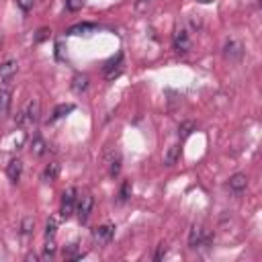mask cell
Here are the masks:
<instances>
[{
  "label": "cell",
  "mask_w": 262,
  "mask_h": 262,
  "mask_svg": "<svg viewBox=\"0 0 262 262\" xmlns=\"http://www.w3.org/2000/svg\"><path fill=\"white\" fill-rule=\"evenodd\" d=\"M119 197H121V201H127V199L131 197V182H129V180H125V182L121 184Z\"/></svg>",
  "instance_id": "cell-24"
},
{
  "label": "cell",
  "mask_w": 262,
  "mask_h": 262,
  "mask_svg": "<svg viewBox=\"0 0 262 262\" xmlns=\"http://www.w3.org/2000/svg\"><path fill=\"white\" fill-rule=\"evenodd\" d=\"M17 70H18V64L15 60H6L4 64H0V78L2 80L13 78V76L17 74Z\"/></svg>",
  "instance_id": "cell-10"
},
{
  "label": "cell",
  "mask_w": 262,
  "mask_h": 262,
  "mask_svg": "<svg viewBox=\"0 0 262 262\" xmlns=\"http://www.w3.org/2000/svg\"><path fill=\"white\" fill-rule=\"evenodd\" d=\"M72 88H74V92L86 90V88H88V76H86V74H76L74 80H72Z\"/></svg>",
  "instance_id": "cell-16"
},
{
  "label": "cell",
  "mask_w": 262,
  "mask_h": 262,
  "mask_svg": "<svg viewBox=\"0 0 262 262\" xmlns=\"http://www.w3.org/2000/svg\"><path fill=\"white\" fill-rule=\"evenodd\" d=\"M178 156H180V148L174 143L166 150V154H164V164H166V166H174V164L178 162Z\"/></svg>",
  "instance_id": "cell-13"
},
{
  "label": "cell",
  "mask_w": 262,
  "mask_h": 262,
  "mask_svg": "<svg viewBox=\"0 0 262 262\" xmlns=\"http://www.w3.org/2000/svg\"><path fill=\"white\" fill-rule=\"evenodd\" d=\"M82 4H84V0H66V8H68V11H70V13L80 11Z\"/></svg>",
  "instance_id": "cell-25"
},
{
  "label": "cell",
  "mask_w": 262,
  "mask_h": 262,
  "mask_svg": "<svg viewBox=\"0 0 262 262\" xmlns=\"http://www.w3.org/2000/svg\"><path fill=\"white\" fill-rule=\"evenodd\" d=\"M47 33H50V31H47V29H41V31H39V35H37V41H43L45 37H47Z\"/></svg>",
  "instance_id": "cell-29"
},
{
  "label": "cell",
  "mask_w": 262,
  "mask_h": 262,
  "mask_svg": "<svg viewBox=\"0 0 262 262\" xmlns=\"http://www.w3.org/2000/svg\"><path fill=\"white\" fill-rule=\"evenodd\" d=\"M172 43H174V50H176L178 53H187L191 50V37L184 29H176V31H174Z\"/></svg>",
  "instance_id": "cell-6"
},
{
  "label": "cell",
  "mask_w": 262,
  "mask_h": 262,
  "mask_svg": "<svg viewBox=\"0 0 262 262\" xmlns=\"http://www.w3.org/2000/svg\"><path fill=\"white\" fill-rule=\"evenodd\" d=\"M121 70H123V55L119 53L117 57H115V60L106 62V66H105V76H106V80L117 78V76L121 74Z\"/></svg>",
  "instance_id": "cell-7"
},
{
  "label": "cell",
  "mask_w": 262,
  "mask_h": 262,
  "mask_svg": "<svg viewBox=\"0 0 262 262\" xmlns=\"http://www.w3.org/2000/svg\"><path fill=\"white\" fill-rule=\"evenodd\" d=\"M96 25L94 23H80V25H74L68 29V33L70 35H82V33H88V31H94Z\"/></svg>",
  "instance_id": "cell-17"
},
{
  "label": "cell",
  "mask_w": 262,
  "mask_h": 262,
  "mask_svg": "<svg viewBox=\"0 0 262 262\" xmlns=\"http://www.w3.org/2000/svg\"><path fill=\"white\" fill-rule=\"evenodd\" d=\"M55 231H57V217H52L45 226V238H55Z\"/></svg>",
  "instance_id": "cell-23"
},
{
  "label": "cell",
  "mask_w": 262,
  "mask_h": 262,
  "mask_svg": "<svg viewBox=\"0 0 262 262\" xmlns=\"http://www.w3.org/2000/svg\"><path fill=\"white\" fill-rule=\"evenodd\" d=\"M33 4H35V0H17V6L21 8L23 13H29V11H31Z\"/></svg>",
  "instance_id": "cell-26"
},
{
  "label": "cell",
  "mask_w": 262,
  "mask_h": 262,
  "mask_svg": "<svg viewBox=\"0 0 262 262\" xmlns=\"http://www.w3.org/2000/svg\"><path fill=\"white\" fill-rule=\"evenodd\" d=\"M164 254H166V248L160 246V248H158V252H156V260H162V256H164Z\"/></svg>",
  "instance_id": "cell-28"
},
{
  "label": "cell",
  "mask_w": 262,
  "mask_h": 262,
  "mask_svg": "<svg viewBox=\"0 0 262 262\" xmlns=\"http://www.w3.org/2000/svg\"><path fill=\"white\" fill-rule=\"evenodd\" d=\"M57 176H60V164L57 162L47 164L45 170H43V180L45 182H53V180H57Z\"/></svg>",
  "instance_id": "cell-12"
},
{
  "label": "cell",
  "mask_w": 262,
  "mask_h": 262,
  "mask_svg": "<svg viewBox=\"0 0 262 262\" xmlns=\"http://www.w3.org/2000/svg\"><path fill=\"white\" fill-rule=\"evenodd\" d=\"M203 238H205V229H203L201 226H192L191 227V234H189V246L191 248H199Z\"/></svg>",
  "instance_id": "cell-8"
},
{
  "label": "cell",
  "mask_w": 262,
  "mask_h": 262,
  "mask_svg": "<svg viewBox=\"0 0 262 262\" xmlns=\"http://www.w3.org/2000/svg\"><path fill=\"white\" fill-rule=\"evenodd\" d=\"M76 211V189H68L62 197V217H72Z\"/></svg>",
  "instance_id": "cell-5"
},
{
  "label": "cell",
  "mask_w": 262,
  "mask_h": 262,
  "mask_svg": "<svg viewBox=\"0 0 262 262\" xmlns=\"http://www.w3.org/2000/svg\"><path fill=\"white\" fill-rule=\"evenodd\" d=\"M64 256H66L68 260H80L84 254L80 252V244H78V242H72V244L64 250Z\"/></svg>",
  "instance_id": "cell-15"
},
{
  "label": "cell",
  "mask_w": 262,
  "mask_h": 262,
  "mask_svg": "<svg viewBox=\"0 0 262 262\" xmlns=\"http://www.w3.org/2000/svg\"><path fill=\"white\" fill-rule=\"evenodd\" d=\"M191 129H192V123H187V125H184V127H182V138H187V135L191 133Z\"/></svg>",
  "instance_id": "cell-27"
},
{
  "label": "cell",
  "mask_w": 262,
  "mask_h": 262,
  "mask_svg": "<svg viewBox=\"0 0 262 262\" xmlns=\"http://www.w3.org/2000/svg\"><path fill=\"white\" fill-rule=\"evenodd\" d=\"M55 254V240L53 238H45V252H43V260H50Z\"/></svg>",
  "instance_id": "cell-19"
},
{
  "label": "cell",
  "mask_w": 262,
  "mask_h": 262,
  "mask_svg": "<svg viewBox=\"0 0 262 262\" xmlns=\"http://www.w3.org/2000/svg\"><path fill=\"white\" fill-rule=\"evenodd\" d=\"M33 229H35V219L33 217H25L21 221V231L25 236H29V234H33Z\"/></svg>",
  "instance_id": "cell-22"
},
{
  "label": "cell",
  "mask_w": 262,
  "mask_h": 262,
  "mask_svg": "<svg viewBox=\"0 0 262 262\" xmlns=\"http://www.w3.org/2000/svg\"><path fill=\"white\" fill-rule=\"evenodd\" d=\"M74 111V105L72 103H64V105H57L55 109H53V115H52V121H55V119H62L64 115H68V113H72Z\"/></svg>",
  "instance_id": "cell-18"
},
{
  "label": "cell",
  "mask_w": 262,
  "mask_h": 262,
  "mask_svg": "<svg viewBox=\"0 0 262 262\" xmlns=\"http://www.w3.org/2000/svg\"><path fill=\"white\" fill-rule=\"evenodd\" d=\"M227 184H229V189L234 191V192H242V191L248 187V176H246V174H234V176L229 178Z\"/></svg>",
  "instance_id": "cell-11"
},
{
  "label": "cell",
  "mask_w": 262,
  "mask_h": 262,
  "mask_svg": "<svg viewBox=\"0 0 262 262\" xmlns=\"http://www.w3.org/2000/svg\"><path fill=\"white\" fill-rule=\"evenodd\" d=\"M113 238H115V226H111V223H105V226H99V227L92 229V240L99 246L109 244Z\"/></svg>",
  "instance_id": "cell-3"
},
{
  "label": "cell",
  "mask_w": 262,
  "mask_h": 262,
  "mask_svg": "<svg viewBox=\"0 0 262 262\" xmlns=\"http://www.w3.org/2000/svg\"><path fill=\"white\" fill-rule=\"evenodd\" d=\"M21 174H23V162L21 160H13L11 164H8V168H6V176L11 178L13 182H18L21 180Z\"/></svg>",
  "instance_id": "cell-9"
},
{
  "label": "cell",
  "mask_w": 262,
  "mask_h": 262,
  "mask_svg": "<svg viewBox=\"0 0 262 262\" xmlns=\"http://www.w3.org/2000/svg\"><path fill=\"white\" fill-rule=\"evenodd\" d=\"M39 113H41V105H39V101L37 99H31L27 103V106H25V111L18 115V123H27V125H33V123H37L39 121Z\"/></svg>",
  "instance_id": "cell-1"
},
{
  "label": "cell",
  "mask_w": 262,
  "mask_h": 262,
  "mask_svg": "<svg viewBox=\"0 0 262 262\" xmlns=\"http://www.w3.org/2000/svg\"><path fill=\"white\" fill-rule=\"evenodd\" d=\"M11 99H13V90L4 86V88H0V115L8 111V106H11Z\"/></svg>",
  "instance_id": "cell-14"
},
{
  "label": "cell",
  "mask_w": 262,
  "mask_h": 262,
  "mask_svg": "<svg viewBox=\"0 0 262 262\" xmlns=\"http://www.w3.org/2000/svg\"><path fill=\"white\" fill-rule=\"evenodd\" d=\"M109 172H111V176H117V174L121 172V156H119V154H115V158H111Z\"/></svg>",
  "instance_id": "cell-20"
},
{
  "label": "cell",
  "mask_w": 262,
  "mask_h": 262,
  "mask_svg": "<svg viewBox=\"0 0 262 262\" xmlns=\"http://www.w3.org/2000/svg\"><path fill=\"white\" fill-rule=\"evenodd\" d=\"M45 148H47V143L41 140V138H35L33 140V154H35V156H43V154H45Z\"/></svg>",
  "instance_id": "cell-21"
},
{
  "label": "cell",
  "mask_w": 262,
  "mask_h": 262,
  "mask_svg": "<svg viewBox=\"0 0 262 262\" xmlns=\"http://www.w3.org/2000/svg\"><path fill=\"white\" fill-rule=\"evenodd\" d=\"M197 2H201V4H209V2H213V0H197Z\"/></svg>",
  "instance_id": "cell-30"
},
{
  "label": "cell",
  "mask_w": 262,
  "mask_h": 262,
  "mask_svg": "<svg viewBox=\"0 0 262 262\" xmlns=\"http://www.w3.org/2000/svg\"><path fill=\"white\" fill-rule=\"evenodd\" d=\"M223 55H226L229 62H240L242 57H244V45L236 39H229L223 45Z\"/></svg>",
  "instance_id": "cell-4"
},
{
  "label": "cell",
  "mask_w": 262,
  "mask_h": 262,
  "mask_svg": "<svg viewBox=\"0 0 262 262\" xmlns=\"http://www.w3.org/2000/svg\"><path fill=\"white\" fill-rule=\"evenodd\" d=\"M92 207H94V199H92V195H88V192H84L80 199H76V213H78V219L82 223L88 221Z\"/></svg>",
  "instance_id": "cell-2"
}]
</instances>
